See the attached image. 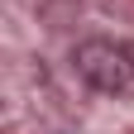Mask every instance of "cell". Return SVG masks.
Instances as JSON below:
<instances>
[{
    "label": "cell",
    "mask_w": 134,
    "mask_h": 134,
    "mask_svg": "<svg viewBox=\"0 0 134 134\" xmlns=\"http://www.w3.org/2000/svg\"><path fill=\"white\" fill-rule=\"evenodd\" d=\"M77 72L91 81L96 91H105V96H120L134 86V53L125 43H115V38H86V43H77Z\"/></svg>",
    "instance_id": "1"
}]
</instances>
